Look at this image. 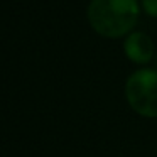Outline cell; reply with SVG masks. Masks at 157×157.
Here are the masks:
<instances>
[{"label":"cell","instance_id":"obj_3","mask_svg":"<svg viewBox=\"0 0 157 157\" xmlns=\"http://www.w3.org/2000/svg\"><path fill=\"white\" fill-rule=\"evenodd\" d=\"M123 51L127 58L135 64H147L155 56L154 41L145 32H132L127 36L123 42Z\"/></svg>","mask_w":157,"mask_h":157},{"label":"cell","instance_id":"obj_2","mask_svg":"<svg viewBox=\"0 0 157 157\" xmlns=\"http://www.w3.org/2000/svg\"><path fill=\"white\" fill-rule=\"evenodd\" d=\"M125 96L135 113L147 118H157V71L139 69L125 83Z\"/></svg>","mask_w":157,"mask_h":157},{"label":"cell","instance_id":"obj_5","mask_svg":"<svg viewBox=\"0 0 157 157\" xmlns=\"http://www.w3.org/2000/svg\"><path fill=\"white\" fill-rule=\"evenodd\" d=\"M154 68H155V71H157V51H155V56H154Z\"/></svg>","mask_w":157,"mask_h":157},{"label":"cell","instance_id":"obj_1","mask_svg":"<svg viewBox=\"0 0 157 157\" xmlns=\"http://www.w3.org/2000/svg\"><path fill=\"white\" fill-rule=\"evenodd\" d=\"M137 0H91L88 5V22L91 29L106 39L127 36L139 21Z\"/></svg>","mask_w":157,"mask_h":157},{"label":"cell","instance_id":"obj_4","mask_svg":"<svg viewBox=\"0 0 157 157\" xmlns=\"http://www.w3.org/2000/svg\"><path fill=\"white\" fill-rule=\"evenodd\" d=\"M142 9L147 15L157 19V0H142Z\"/></svg>","mask_w":157,"mask_h":157}]
</instances>
